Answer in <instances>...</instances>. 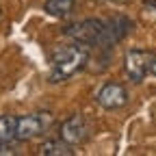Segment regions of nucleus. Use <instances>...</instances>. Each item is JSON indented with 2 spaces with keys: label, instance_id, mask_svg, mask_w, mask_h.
Listing matches in <instances>:
<instances>
[{
  "label": "nucleus",
  "instance_id": "obj_6",
  "mask_svg": "<svg viewBox=\"0 0 156 156\" xmlns=\"http://www.w3.org/2000/svg\"><path fill=\"white\" fill-rule=\"evenodd\" d=\"M89 130L91 128H89V122L85 115H72L61 126V139H65L69 145H78V143L87 141Z\"/></svg>",
  "mask_w": 156,
  "mask_h": 156
},
{
  "label": "nucleus",
  "instance_id": "obj_10",
  "mask_svg": "<svg viewBox=\"0 0 156 156\" xmlns=\"http://www.w3.org/2000/svg\"><path fill=\"white\" fill-rule=\"evenodd\" d=\"M141 15L147 20V22H156V0H143Z\"/></svg>",
  "mask_w": 156,
  "mask_h": 156
},
{
  "label": "nucleus",
  "instance_id": "obj_1",
  "mask_svg": "<svg viewBox=\"0 0 156 156\" xmlns=\"http://www.w3.org/2000/svg\"><path fill=\"white\" fill-rule=\"evenodd\" d=\"M87 61H89V46L87 44L76 41V44H67V46H58V48H54L52 58H50L48 80L50 83L67 80L69 76L80 72Z\"/></svg>",
  "mask_w": 156,
  "mask_h": 156
},
{
  "label": "nucleus",
  "instance_id": "obj_8",
  "mask_svg": "<svg viewBox=\"0 0 156 156\" xmlns=\"http://www.w3.org/2000/svg\"><path fill=\"white\" fill-rule=\"evenodd\" d=\"M17 130V117L13 115H0V143H9L15 139Z\"/></svg>",
  "mask_w": 156,
  "mask_h": 156
},
{
  "label": "nucleus",
  "instance_id": "obj_9",
  "mask_svg": "<svg viewBox=\"0 0 156 156\" xmlns=\"http://www.w3.org/2000/svg\"><path fill=\"white\" fill-rule=\"evenodd\" d=\"M72 9H74V0H46V11L50 15L63 17V15L72 13Z\"/></svg>",
  "mask_w": 156,
  "mask_h": 156
},
{
  "label": "nucleus",
  "instance_id": "obj_11",
  "mask_svg": "<svg viewBox=\"0 0 156 156\" xmlns=\"http://www.w3.org/2000/svg\"><path fill=\"white\" fill-rule=\"evenodd\" d=\"M2 154H11V150H9V143H0V156Z\"/></svg>",
  "mask_w": 156,
  "mask_h": 156
},
{
  "label": "nucleus",
  "instance_id": "obj_7",
  "mask_svg": "<svg viewBox=\"0 0 156 156\" xmlns=\"http://www.w3.org/2000/svg\"><path fill=\"white\" fill-rule=\"evenodd\" d=\"M37 154H41V156H72L74 150L65 139H48L39 145Z\"/></svg>",
  "mask_w": 156,
  "mask_h": 156
},
{
  "label": "nucleus",
  "instance_id": "obj_4",
  "mask_svg": "<svg viewBox=\"0 0 156 156\" xmlns=\"http://www.w3.org/2000/svg\"><path fill=\"white\" fill-rule=\"evenodd\" d=\"M152 58H154V52H150V50H128L126 52L124 67H126V74L130 76V80H134V83L143 80L150 74Z\"/></svg>",
  "mask_w": 156,
  "mask_h": 156
},
{
  "label": "nucleus",
  "instance_id": "obj_5",
  "mask_svg": "<svg viewBox=\"0 0 156 156\" xmlns=\"http://www.w3.org/2000/svg\"><path fill=\"white\" fill-rule=\"evenodd\" d=\"M98 104L106 111H115V108H122L126 102H128V91L124 85L119 83H106L95 95Z\"/></svg>",
  "mask_w": 156,
  "mask_h": 156
},
{
  "label": "nucleus",
  "instance_id": "obj_3",
  "mask_svg": "<svg viewBox=\"0 0 156 156\" xmlns=\"http://www.w3.org/2000/svg\"><path fill=\"white\" fill-rule=\"evenodd\" d=\"M52 124V115L50 113H35V115H22L17 117V130H15V139L17 141H28L35 136L44 134Z\"/></svg>",
  "mask_w": 156,
  "mask_h": 156
},
{
  "label": "nucleus",
  "instance_id": "obj_12",
  "mask_svg": "<svg viewBox=\"0 0 156 156\" xmlns=\"http://www.w3.org/2000/svg\"><path fill=\"white\" fill-rule=\"evenodd\" d=\"M150 74H152V76H156V54H154V58H152V65H150Z\"/></svg>",
  "mask_w": 156,
  "mask_h": 156
},
{
  "label": "nucleus",
  "instance_id": "obj_2",
  "mask_svg": "<svg viewBox=\"0 0 156 156\" xmlns=\"http://www.w3.org/2000/svg\"><path fill=\"white\" fill-rule=\"evenodd\" d=\"M63 33L67 37H72L74 41H80V44H87V46H100V44L106 46V44H111L106 22H100V20H85V22L69 24Z\"/></svg>",
  "mask_w": 156,
  "mask_h": 156
}]
</instances>
